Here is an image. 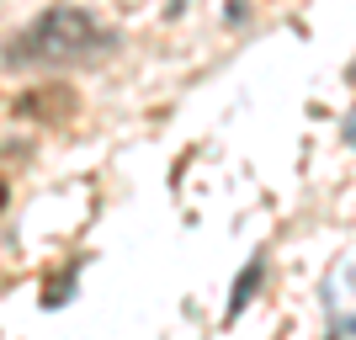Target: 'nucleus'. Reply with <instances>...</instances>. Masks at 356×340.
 Returning a JSON list of instances; mask_svg holds the SVG:
<instances>
[{"label": "nucleus", "instance_id": "nucleus-3", "mask_svg": "<svg viewBox=\"0 0 356 340\" xmlns=\"http://www.w3.org/2000/svg\"><path fill=\"white\" fill-rule=\"evenodd\" d=\"M261 277H266V255H250V266L239 271L234 293H229V319H234V314H245V303H250V298H255V287H261Z\"/></svg>", "mask_w": 356, "mask_h": 340}, {"label": "nucleus", "instance_id": "nucleus-1", "mask_svg": "<svg viewBox=\"0 0 356 340\" xmlns=\"http://www.w3.org/2000/svg\"><path fill=\"white\" fill-rule=\"evenodd\" d=\"M118 48V32L102 27L90 11L80 6H54L43 11L32 27H22L6 48V64H90Z\"/></svg>", "mask_w": 356, "mask_h": 340}, {"label": "nucleus", "instance_id": "nucleus-2", "mask_svg": "<svg viewBox=\"0 0 356 340\" xmlns=\"http://www.w3.org/2000/svg\"><path fill=\"white\" fill-rule=\"evenodd\" d=\"M16 112H22V118H43V122H64L74 112V96L64 86H54L48 90V96H22V102H16Z\"/></svg>", "mask_w": 356, "mask_h": 340}, {"label": "nucleus", "instance_id": "nucleus-4", "mask_svg": "<svg viewBox=\"0 0 356 340\" xmlns=\"http://www.w3.org/2000/svg\"><path fill=\"white\" fill-rule=\"evenodd\" d=\"M351 330H356V319H351Z\"/></svg>", "mask_w": 356, "mask_h": 340}]
</instances>
